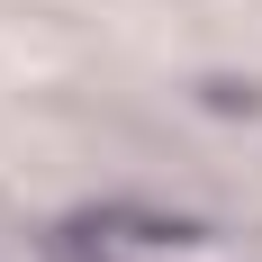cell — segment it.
<instances>
[{
	"mask_svg": "<svg viewBox=\"0 0 262 262\" xmlns=\"http://www.w3.org/2000/svg\"><path fill=\"white\" fill-rule=\"evenodd\" d=\"M81 262H181V235H172V226H145V235H127V226H91Z\"/></svg>",
	"mask_w": 262,
	"mask_h": 262,
	"instance_id": "6da1fadb",
	"label": "cell"
}]
</instances>
